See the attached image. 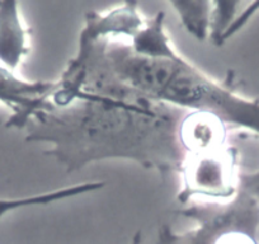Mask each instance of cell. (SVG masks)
I'll return each instance as SVG.
<instances>
[{"instance_id": "6da1fadb", "label": "cell", "mask_w": 259, "mask_h": 244, "mask_svg": "<svg viewBox=\"0 0 259 244\" xmlns=\"http://www.w3.org/2000/svg\"><path fill=\"white\" fill-rule=\"evenodd\" d=\"M188 111L143 96L131 88L119 98L80 91L62 106L51 103L26 126V141L46 143V154L71 174L94 161L123 159L161 177L181 173V143Z\"/></svg>"}, {"instance_id": "7a4b0ae2", "label": "cell", "mask_w": 259, "mask_h": 244, "mask_svg": "<svg viewBox=\"0 0 259 244\" xmlns=\"http://www.w3.org/2000/svg\"><path fill=\"white\" fill-rule=\"evenodd\" d=\"M177 213L196 221V226L178 233L164 224L156 244H259V204L240 188L225 202L197 204Z\"/></svg>"}, {"instance_id": "3957f363", "label": "cell", "mask_w": 259, "mask_h": 244, "mask_svg": "<svg viewBox=\"0 0 259 244\" xmlns=\"http://www.w3.org/2000/svg\"><path fill=\"white\" fill-rule=\"evenodd\" d=\"M239 151L230 144L189 153L182 167L181 191L177 201L186 205L193 197L231 200L239 191Z\"/></svg>"}, {"instance_id": "277c9868", "label": "cell", "mask_w": 259, "mask_h": 244, "mask_svg": "<svg viewBox=\"0 0 259 244\" xmlns=\"http://www.w3.org/2000/svg\"><path fill=\"white\" fill-rule=\"evenodd\" d=\"M59 89V80H24L14 71L0 65V103L12 111L6 128L26 129L36 114L51 106L52 98Z\"/></svg>"}, {"instance_id": "5b68a950", "label": "cell", "mask_w": 259, "mask_h": 244, "mask_svg": "<svg viewBox=\"0 0 259 244\" xmlns=\"http://www.w3.org/2000/svg\"><path fill=\"white\" fill-rule=\"evenodd\" d=\"M146 18L141 14L138 2H123L117 8L103 12H89L79 34V41L92 42L103 38L131 39L144 26Z\"/></svg>"}, {"instance_id": "8992f818", "label": "cell", "mask_w": 259, "mask_h": 244, "mask_svg": "<svg viewBox=\"0 0 259 244\" xmlns=\"http://www.w3.org/2000/svg\"><path fill=\"white\" fill-rule=\"evenodd\" d=\"M31 29L24 24L16 0H0V65L14 71L29 54Z\"/></svg>"}, {"instance_id": "52a82bcc", "label": "cell", "mask_w": 259, "mask_h": 244, "mask_svg": "<svg viewBox=\"0 0 259 244\" xmlns=\"http://www.w3.org/2000/svg\"><path fill=\"white\" fill-rule=\"evenodd\" d=\"M229 129L216 117L188 111L181 125V143L187 154L197 153L228 144Z\"/></svg>"}, {"instance_id": "ba28073f", "label": "cell", "mask_w": 259, "mask_h": 244, "mask_svg": "<svg viewBox=\"0 0 259 244\" xmlns=\"http://www.w3.org/2000/svg\"><path fill=\"white\" fill-rule=\"evenodd\" d=\"M165 13L159 12L153 18L146 19L145 26L130 39V46L136 54L146 57L169 56L176 51L164 28Z\"/></svg>"}, {"instance_id": "9c48e42d", "label": "cell", "mask_w": 259, "mask_h": 244, "mask_svg": "<svg viewBox=\"0 0 259 244\" xmlns=\"http://www.w3.org/2000/svg\"><path fill=\"white\" fill-rule=\"evenodd\" d=\"M169 6L181 19L182 26L198 41H205L210 36L213 2L211 0H173Z\"/></svg>"}, {"instance_id": "30bf717a", "label": "cell", "mask_w": 259, "mask_h": 244, "mask_svg": "<svg viewBox=\"0 0 259 244\" xmlns=\"http://www.w3.org/2000/svg\"><path fill=\"white\" fill-rule=\"evenodd\" d=\"M104 185H106L104 182H84V183H80V185L60 188V190L41 193V195L19 198H2L0 200V219L3 218L6 214L14 210H18V209L32 208V206H46L50 205V204L57 202V201L66 200V198L96 192V191L102 190L104 187Z\"/></svg>"}, {"instance_id": "8fae6325", "label": "cell", "mask_w": 259, "mask_h": 244, "mask_svg": "<svg viewBox=\"0 0 259 244\" xmlns=\"http://www.w3.org/2000/svg\"><path fill=\"white\" fill-rule=\"evenodd\" d=\"M241 4V2H213L208 38L216 46H221L226 41V34L235 22L236 11Z\"/></svg>"}, {"instance_id": "7c38bea8", "label": "cell", "mask_w": 259, "mask_h": 244, "mask_svg": "<svg viewBox=\"0 0 259 244\" xmlns=\"http://www.w3.org/2000/svg\"><path fill=\"white\" fill-rule=\"evenodd\" d=\"M239 188L249 195L253 196L259 204V169L251 173H240V179H239Z\"/></svg>"}, {"instance_id": "4fadbf2b", "label": "cell", "mask_w": 259, "mask_h": 244, "mask_svg": "<svg viewBox=\"0 0 259 244\" xmlns=\"http://www.w3.org/2000/svg\"><path fill=\"white\" fill-rule=\"evenodd\" d=\"M141 241H143V234H141V231H136L133 240H131V244H141Z\"/></svg>"}]
</instances>
